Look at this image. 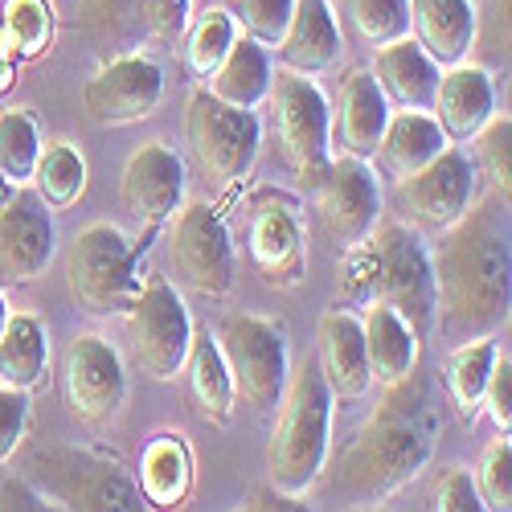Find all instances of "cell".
<instances>
[{
	"label": "cell",
	"instance_id": "ee69618b",
	"mask_svg": "<svg viewBox=\"0 0 512 512\" xmlns=\"http://www.w3.org/2000/svg\"><path fill=\"white\" fill-rule=\"evenodd\" d=\"M484 406H488L492 422L508 435V426H512V361H508V349H496L488 386H484Z\"/></svg>",
	"mask_w": 512,
	"mask_h": 512
},
{
	"label": "cell",
	"instance_id": "8fae6325",
	"mask_svg": "<svg viewBox=\"0 0 512 512\" xmlns=\"http://www.w3.org/2000/svg\"><path fill=\"white\" fill-rule=\"evenodd\" d=\"M168 222H173V230H168V259H173L177 275L193 291H201L205 300H226L238 263L222 213L197 201V205H181Z\"/></svg>",
	"mask_w": 512,
	"mask_h": 512
},
{
	"label": "cell",
	"instance_id": "7bdbcfd3",
	"mask_svg": "<svg viewBox=\"0 0 512 512\" xmlns=\"http://www.w3.org/2000/svg\"><path fill=\"white\" fill-rule=\"evenodd\" d=\"M140 21L156 41H177L189 29V0H140Z\"/></svg>",
	"mask_w": 512,
	"mask_h": 512
},
{
	"label": "cell",
	"instance_id": "d6986e66",
	"mask_svg": "<svg viewBox=\"0 0 512 512\" xmlns=\"http://www.w3.org/2000/svg\"><path fill=\"white\" fill-rule=\"evenodd\" d=\"M386 123H390V103L381 95L373 70H349L332 111V144L345 156L369 160Z\"/></svg>",
	"mask_w": 512,
	"mask_h": 512
},
{
	"label": "cell",
	"instance_id": "5bb4252c",
	"mask_svg": "<svg viewBox=\"0 0 512 512\" xmlns=\"http://www.w3.org/2000/svg\"><path fill=\"white\" fill-rule=\"evenodd\" d=\"M312 193H316V218L324 238H332L336 246H357L373 234L381 218V185L365 160L357 156L328 160Z\"/></svg>",
	"mask_w": 512,
	"mask_h": 512
},
{
	"label": "cell",
	"instance_id": "f6af8a7d",
	"mask_svg": "<svg viewBox=\"0 0 512 512\" xmlns=\"http://www.w3.org/2000/svg\"><path fill=\"white\" fill-rule=\"evenodd\" d=\"M435 508L443 512H472V508H484L480 504V492H476V480L463 472V467H443V476L435 480V492H431Z\"/></svg>",
	"mask_w": 512,
	"mask_h": 512
},
{
	"label": "cell",
	"instance_id": "60d3db41",
	"mask_svg": "<svg viewBox=\"0 0 512 512\" xmlns=\"http://www.w3.org/2000/svg\"><path fill=\"white\" fill-rule=\"evenodd\" d=\"M291 9H295V0H238L234 21L259 46H279V37L291 21Z\"/></svg>",
	"mask_w": 512,
	"mask_h": 512
},
{
	"label": "cell",
	"instance_id": "e575fe53",
	"mask_svg": "<svg viewBox=\"0 0 512 512\" xmlns=\"http://www.w3.org/2000/svg\"><path fill=\"white\" fill-rule=\"evenodd\" d=\"M41 156V132L37 119L25 107L0 111V177L9 185H29Z\"/></svg>",
	"mask_w": 512,
	"mask_h": 512
},
{
	"label": "cell",
	"instance_id": "8d00e7d4",
	"mask_svg": "<svg viewBox=\"0 0 512 512\" xmlns=\"http://www.w3.org/2000/svg\"><path fill=\"white\" fill-rule=\"evenodd\" d=\"M345 13L365 46H390L410 37V0H345Z\"/></svg>",
	"mask_w": 512,
	"mask_h": 512
},
{
	"label": "cell",
	"instance_id": "30bf717a",
	"mask_svg": "<svg viewBox=\"0 0 512 512\" xmlns=\"http://www.w3.org/2000/svg\"><path fill=\"white\" fill-rule=\"evenodd\" d=\"M373 259H377V300L390 304L414 336L435 332V271L431 254H426L422 238L410 226H373L369 234Z\"/></svg>",
	"mask_w": 512,
	"mask_h": 512
},
{
	"label": "cell",
	"instance_id": "f907efd6",
	"mask_svg": "<svg viewBox=\"0 0 512 512\" xmlns=\"http://www.w3.org/2000/svg\"><path fill=\"white\" fill-rule=\"evenodd\" d=\"M13 189H17V185H9L5 177H0V201H9V193H13Z\"/></svg>",
	"mask_w": 512,
	"mask_h": 512
},
{
	"label": "cell",
	"instance_id": "f35d334b",
	"mask_svg": "<svg viewBox=\"0 0 512 512\" xmlns=\"http://www.w3.org/2000/svg\"><path fill=\"white\" fill-rule=\"evenodd\" d=\"M476 492L484 508L508 512L512 508V443L508 435L492 439L484 459H480V476H476Z\"/></svg>",
	"mask_w": 512,
	"mask_h": 512
},
{
	"label": "cell",
	"instance_id": "603a6c76",
	"mask_svg": "<svg viewBox=\"0 0 512 512\" xmlns=\"http://www.w3.org/2000/svg\"><path fill=\"white\" fill-rule=\"evenodd\" d=\"M279 62L295 74H324L340 62V25L328 0H295L291 21L279 37Z\"/></svg>",
	"mask_w": 512,
	"mask_h": 512
},
{
	"label": "cell",
	"instance_id": "4316f807",
	"mask_svg": "<svg viewBox=\"0 0 512 512\" xmlns=\"http://www.w3.org/2000/svg\"><path fill=\"white\" fill-rule=\"evenodd\" d=\"M267 91H271V58H267V46L250 41L246 33L234 37V46L218 62V70L209 74V95H218L230 107L254 111L259 103H267Z\"/></svg>",
	"mask_w": 512,
	"mask_h": 512
},
{
	"label": "cell",
	"instance_id": "4fadbf2b",
	"mask_svg": "<svg viewBox=\"0 0 512 512\" xmlns=\"http://www.w3.org/2000/svg\"><path fill=\"white\" fill-rule=\"evenodd\" d=\"M127 324H132V340L148 377L173 381L185 369V357L193 345V320L177 287L164 275H152L140 287L136 304L127 308Z\"/></svg>",
	"mask_w": 512,
	"mask_h": 512
},
{
	"label": "cell",
	"instance_id": "ffe728a7",
	"mask_svg": "<svg viewBox=\"0 0 512 512\" xmlns=\"http://www.w3.org/2000/svg\"><path fill=\"white\" fill-rule=\"evenodd\" d=\"M320 373L328 381L332 398L340 402H361L373 386L369 357H365V332L353 312H324L320 320Z\"/></svg>",
	"mask_w": 512,
	"mask_h": 512
},
{
	"label": "cell",
	"instance_id": "e0dca14e",
	"mask_svg": "<svg viewBox=\"0 0 512 512\" xmlns=\"http://www.w3.org/2000/svg\"><path fill=\"white\" fill-rule=\"evenodd\" d=\"M119 197L123 209L140 226H148V234L160 230L185 205V160L177 156V148H168L164 140L136 148L123 164Z\"/></svg>",
	"mask_w": 512,
	"mask_h": 512
},
{
	"label": "cell",
	"instance_id": "d6a6232c",
	"mask_svg": "<svg viewBox=\"0 0 512 512\" xmlns=\"http://www.w3.org/2000/svg\"><path fill=\"white\" fill-rule=\"evenodd\" d=\"M29 185L50 209H70L82 197V189H87V160H82L74 144L58 140L50 148H41Z\"/></svg>",
	"mask_w": 512,
	"mask_h": 512
},
{
	"label": "cell",
	"instance_id": "2e32d148",
	"mask_svg": "<svg viewBox=\"0 0 512 512\" xmlns=\"http://www.w3.org/2000/svg\"><path fill=\"white\" fill-rule=\"evenodd\" d=\"M164 99V74L152 58L144 54H119L107 58V66H99V74L87 82L82 91V107L87 115L103 127H123L148 119Z\"/></svg>",
	"mask_w": 512,
	"mask_h": 512
},
{
	"label": "cell",
	"instance_id": "74e56055",
	"mask_svg": "<svg viewBox=\"0 0 512 512\" xmlns=\"http://www.w3.org/2000/svg\"><path fill=\"white\" fill-rule=\"evenodd\" d=\"M467 144H476V160H472L476 173L496 193L508 197V156H512V123H508V115H492Z\"/></svg>",
	"mask_w": 512,
	"mask_h": 512
},
{
	"label": "cell",
	"instance_id": "ac0fdd59",
	"mask_svg": "<svg viewBox=\"0 0 512 512\" xmlns=\"http://www.w3.org/2000/svg\"><path fill=\"white\" fill-rule=\"evenodd\" d=\"M54 259V218L33 189L17 185L0 201V283H33Z\"/></svg>",
	"mask_w": 512,
	"mask_h": 512
},
{
	"label": "cell",
	"instance_id": "3957f363",
	"mask_svg": "<svg viewBox=\"0 0 512 512\" xmlns=\"http://www.w3.org/2000/svg\"><path fill=\"white\" fill-rule=\"evenodd\" d=\"M332 390L320 373V361L308 357L287 373V386L279 394V422L267 447V472L271 484L304 496L328 463L332 439Z\"/></svg>",
	"mask_w": 512,
	"mask_h": 512
},
{
	"label": "cell",
	"instance_id": "9c48e42d",
	"mask_svg": "<svg viewBox=\"0 0 512 512\" xmlns=\"http://www.w3.org/2000/svg\"><path fill=\"white\" fill-rule=\"evenodd\" d=\"M246 218V259L267 287L291 291L308 275V238L300 201L283 189H254L242 201Z\"/></svg>",
	"mask_w": 512,
	"mask_h": 512
},
{
	"label": "cell",
	"instance_id": "7402d4cb",
	"mask_svg": "<svg viewBox=\"0 0 512 512\" xmlns=\"http://www.w3.org/2000/svg\"><path fill=\"white\" fill-rule=\"evenodd\" d=\"M435 119L443 127V136L451 144H467L480 127L496 115V87H492V74L480 66H447L439 78V91H435Z\"/></svg>",
	"mask_w": 512,
	"mask_h": 512
},
{
	"label": "cell",
	"instance_id": "277c9868",
	"mask_svg": "<svg viewBox=\"0 0 512 512\" xmlns=\"http://www.w3.org/2000/svg\"><path fill=\"white\" fill-rule=\"evenodd\" d=\"M29 480L54 508L78 512H136L144 492L119 467V459L91 447H37L29 455Z\"/></svg>",
	"mask_w": 512,
	"mask_h": 512
},
{
	"label": "cell",
	"instance_id": "5b68a950",
	"mask_svg": "<svg viewBox=\"0 0 512 512\" xmlns=\"http://www.w3.org/2000/svg\"><path fill=\"white\" fill-rule=\"evenodd\" d=\"M136 259L140 250L127 242L119 226H87L66 250V283L74 304H82L91 316H127L144 287Z\"/></svg>",
	"mask_w": 512,
	"mask_h": 512
},
{
	"label": "cell",
	"instance_id": "83f0119b",
	"mask_svg": "<svg viewBox=\"0 0 512 512\" xmlns=\"http://www.w3.org/2000/svg\"><path fill=\"white\" fill-rule=\"evenodd\" d=\"M185 369H189V398H193V410L213 422V426H226L234 418V381H230V369L222 361V349L218 340L209 332H193V345H189V357H185Z\"/></svg>",
	"mask_w": 512,
	"mask_h": 512
},
{
	"label": "cell",
	"instance_id": "44dd1931",
	"mask_svg": "<svg viewBox=\"0 0 512 512\" xmlns=\"http://www.w3.org/2000/svg\"><path fill=\"white\" fill-rule=\"evenodd\" d=\"M373 78H377L381 95H386V103H394L402 111H431L443 66L426 54L418 41L402 37V41H390V46H377Z\"/></svg>",
	"mask_w": 512,
	"mask_h": 512
},
{
	"label": "cell",
	"instance_id": "1f68e13d",
	"mask_svg": "<svg viewBox=\"0 0 512 512\" xmlns=\"http://www.w3.org/2000/svg\"><path fill=\"white\" fill-rule=\"evenodd\" d=\"M82 33L107 58L132 54L144 41L140 0H82Z\"/></svg>",
	"mask_w": 512,
	"mask_h": 512
},
{
	"label": "cell",
	"instance_id": "9a60e30c",
	"mask_svg": "<svg viewBox=\"0 0 512 512\" xmlns=\"http://www.w3.org/2000/svg\"><path fill=\"white\" fill-rule=\"evenodd\" d=\"M476 164L459 148H443L431 164H422L414 177L398 181V205L410 213L418 226L447 230L451 222L463 218V209L476 201Z\"/></svg>",
	"mask_w": 512,
	"mask_h": 512
},
{
	"label": "cell",
	"instance_id": "c3c4849f",
	"mask_svg": "<svg viewBox=\"0 0 512 512\" xmlns=\"http://www.w3.org/2000/svg\"><path fill=\"white\" fill-rule=\"evenodd\" d=\"M17 82V58H9L5 50H0V91H9Z\"/></svg>",
	"mask_w": 512,
	"mask_h": 512
},
{
	"label": "cell",
	"instance_id": "681fc988",
	"mask_svg": "<svg viewBox=\"0 0 512 512\" xmlns=\"http://www.w3.org/2000/svg\"><path fill=\"white\" fill-rule=\"evenodd\" d=\"M9 316H13V312H9V304H5V295H0V332H5V324H9Z\"/></svg>",
	"mask_w": 512,
	"mask_h": 512
},
{
	"label": "cell",
	"instance_id": "d4e9b609",
	"mask_svg": "<svg viewBox=\"0 0 512 512\" xmlns=\"http://www.w3.org/2000/svg\"><path fill=\"white\" fill-rule=\"evenodd\" d=\"M447 144L451 140L443 136V127L431 111H402V115H390L369 160L386 181H402V177H414L422 164H431Z\"/></svg>",
	"mask_w": 512,
	"mask_h": 512
},
{
	"label": "cell",
	"instance_id": "484cf974",
	"mask_svg": "<svg viewBox=\"0 0 512 512\" xmlns=\"http://www.w3.org/2000/svg\"><path fill=\"white\" fill-rule=\"evenodd\" d=\"M365 308L369 312L361 320V332H365L369 373H373V381H381V386H394V381L410 377L418 365V336L390 304L369 300Z\"/></svg>",
	"mask_w": 512,
	"mask_h": 512
},
{
	"label": "cell",
	"instance_id": "836d02e7",
	"mask_svg": "<svg viewBox=\"0 0 512 512\" xmlns=\"http://www.w3.org/2000/svg\"><path fill=\"white\" fill-rule=\"evenodd\" d=\"M54 41V9L50 0H5L0 17V50L9 58H41Z\"/></svg>",
	"mask_w": 512,
	"mask_h": 512
},
{
	"label": "cell",
	"instance_id": "7dc6e473",
	"mask_svg": "<svg viewBox=\"0 0 512 512\" xmlns=\"http://www.w3.org/2000/svg\"><path fill=\"white\" fill-rule=\"evenodd\" d=\"M246 508H250V512H259V508H279V512H291V508H304V500L271 484V488H259V492H250Z\"/></svg>",
	"mask_w": 512,
	"mask_h": 512
},
{
	"label": "cell",
	"instance_id": "bcb514c9",
	"mask_svg": "<svg viewBox=\"0 0 512 512\" xmlns=\"http://www.w3.org/2000/svg\"><path fill=\"white\" fill-rule=\"evenodd\" d=\"M0 508L5 512H37V508H54V504L37 492V484L29 476L0 472Z\"/></svg>",
	"mask_w": 512,
	"mask_h": 512
},
{
	"label": "cell",
	"instance_id": "4dcf8cb0",
	"mask_svg": "<svg viewBox=\"0 0 512 512\" xmlns=\"http://www.w3.org/2000/svg\"><path fill=\"white\" fill-rule=\"evenodd\" d=\"M496 349L500 345L492 336H472V340H459L447 361V394L463 422H476V414L484 406V386H488Z\"/></svg>",
	"mask_w": 512,
	"mask_h": 512
},
{
	"label": "cell",
	"instance_id": "52a82bcc",
	"mask_svg": "<svg viewBox=\"0 0 512 512\" xmlns=\"http://www.w3.org/2000/svg\"><path fill=\"white\" fill-rule=\"evenodd\" d=\"M185 136H189V152L205 173V181H213L218 189H230L250 173V164L263 144V127L254 111L230 107L218 95H209V87H197L185 111Z\"/></svg>",
	"mask_w": 512,
	"mask_h": 512
},
{
	"label": "cell",
	"instance_id": "f546056e",
	"mask_svg": "<svg viewBox=\"0 0 512 512\" xmlns=\"http://www.w3.org/2000/svg\"><path fill=\"white\" fill-rule=\"evenodd\" d=\"M189 484H193V455H189L185 439L181 435H156L140 459L144 500L160 504V508H173L189 496Z\"/></svg>",
	"mask_w": 512,
	"mask_h": 512
},
{
	"label": "cell",
	"instance_id": "7c38bea8",
	"mask_svg": "<svg viewBox=\"0 0 512 512\" xmlns=\"http://www.w3.org/2000/svg\"><path fill=\"white\" fill-rule=\"evenodd\" d=\"M62 390H66L70 414L82 426H91V431H103V426H111L123 414L127 373L107 336L78 332L70 340L66 361H62Z\"/></svg>",
	"mask_w": 512,
	"mask_h": 512
},
{
	"label": "cell",
	"instance_id": "6da1fadb",
	"mask_svg": "<svg viewBox=\"0 0 512 512\" xmlns=\"http://www.w3.org/2000/svg\"><path fill=\"white\" fill-rule=\"evenodd\" d=\"M512 226L508 197L488 189L443 230L431 259L435 271V324L447 340L492 336L512 304Z\"/></svg>",
	"mask_w": 512,
	"mask_h": 512
},
{
	"label": "cell",
	"instance_id": "7a4b0ae2",
	"mask_svg": "<svg viewBox=\"0 0 512 512\" xmlns=\"http://www.w3.org/2000/svg\"><path fill=\"white\" fill-rule=\"evenodd\" d=\"M435 443H439V410L431 402L426 381L410 373L386 386V398L365 418L353 443L340 451L332 492L353 508L386 500L431 463Z\"/></svg>",
	"mask_w": 512,
	"mask_h": 512
},
{
	"label": "cell",
	"instance_id": "cb8c5ba5",
	"mask_svg": "<svg viewBox=\"0 0 512 512\" xmlns=\"http://www.w3.org/2000/svg\"><path fill=\"white\" fill-rule=\"evenodd\" d=\"M410 33L443 70L459 66L480 37L472 0H410Z\"/></svg>",
	"mask_w": 512,
	"mask_h": 512
},
{
	"label": "cell",
	"instance_id": "d590c367",
	"mask_svg": "<svg viewBox=\"0 0 512 512\" xmlns=\"http://www.w3.org/2000/svg\"><path fill=\"white\" fill-rule=\"evenodd\" d=\"M234 37H238V21L234 13L226 9H205L185 41V70L193 78H209L213 70H218V62L226 58V50L234 46Z\"/></svg>",
	"mask_w": 512,
	"mask_h": 512
},
{
	"label": "cell",
	"instance_id": "ab89813d",
	"mask_svg": "<svg viewBox=\"0 0 512 512\" xmlns=\"http://www.w3.org/2000/svg\"><path fill=\"white\" fill-rule=\"evenodd\" d=\"M336 291L345 295V304L377 300V259H373L369 242L345 246V254H340V267H336Z\"/></svg>",
	"mask_w": 512,
	"mask_h": 512
},
{
	"label": "cell",
	"instance_id": "8992f818",
	"mask_svg": "<svg viewBox=\"0 0 512 512\" xmlns=\"http://www.w3.org/2000/svg\"><path fill=\"white\" fill-rule=\"evenodd\" d=\"M271 111H275V144L287 168L304 185H316L332 160V107L312 74L275 70L271 74Z\"/></svg>",
	"mask_w": 512,
	"mask_h": 512
},
{
	"label": "cell",
	"instance_id": "ba28073f",
	"mask_svg": "<svg viewBox=\"0 0 512 512\" xmlns=\"http://www.w3.org/2000/svg\"><path fill=\"white\" fill-rule=\"evenodd\" d=\"M218 349L230 369L234 394L254 406L259 414L279 406V394L291 373V353H287V328L271 316H226L218 328Z\"/></svg>",
	"mask_w": 512,
	"mask_h": 512
},
{
	"label": "cell",
	"instance_id": "f1b7e54d",
	"mask_svg": "<svg viewBox=\"0 0 512 512\" xmlns=\"http://www.w3.org/2000/svg\"><path fill=\"white\" fill-rule=\"evenodd\" d=\"M46 361H50V340L46 324L37 316H9L5 332H0V386L13 390H33L46 381Z\"/></svg>",
	"mask_w": 512,
	"mask_h": 512
},
{
	"label": "cell",
	"instance_id": "b9f144b4",
	"mask_svg": "<svg viewBox=\"0 0 512 512\" xmlns=\"http://www.w3.org/2000/svg\"><path fill=\"white\" fill-rule=\"evenodd\" d=\"M25 422H29V394L0 386V467L13 459V451L25 435Z\"/></svg>",
	"mask_w": 512,
	"mask_h": 512
}]
</instances>
